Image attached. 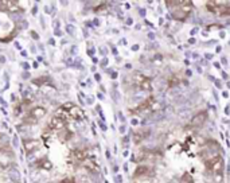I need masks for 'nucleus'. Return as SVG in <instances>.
Segmentation results:
<instances>
[{
    "mask_svg": "<svg viewBox=\"0 0 230 183\" xmlns=\"http://www.w3.org/2000/svg\"><path fill=\"white\" fill-rule=\"evenodd\" d=\"M93 24H94V26H98V24H100V22H98V19H94V22H93Z\"/></svg>",
    "mask_w": 230,
    "mask_h": 183,
    "instance_id": "obj_43",
    "label": "nucleus"
},
{
    "mask_svg": "<svg viewBox=\"0 0 230 183\" xmlns=\"http://www.w3.org/2000/svg\"><path fill=\"white\" fill-rule=\"evenodd\" d=\"M140 88L143 89V90H152V86H151L150 78H147V77H145V80L140 83Z\"/></svg>",
    "mask_w": 230,
    "mask_h": 183,
    "instance_id": "obj_15",
    "label": "nucleus"
},
{
    "mask_svg": "<svg viewBox=\"0 0 230 183\" xmlns=\"http://www.w3.org/2000/svg\"><path fill=\"white\" fill-rule=\"evenodd\" d=\"M127 24H132V19H128V20H127Z\"/></svg>",
    "mask_w": 230,
    "mask_h": 183,
    "instance_id": "obj_54",
    "label": "nucleus"
},
{
    "mask_svg": "<svg viewBox=\"0 0 230 183\" xmlns=\"http://www.w3.org/2000/svg\"><path fill=\"white\" fill-rule=\"evenodd\" d=\"M180 183H194V181H192L190 174H184L182 176V179H180Z\"/></svg>",
    "mask_w": 230,
    "mask_h": 183,
    "instance_id": "obj_17",
    "label": "nucleus"
},
{
    "mask_svg": "<svg viewBox=\"0 0 230 183\" xmlns=\"http://www.w3.org/2000/svg\"><path fill=\"white\" fill-rule=\"evenodd\" d=\"M36 12H38V7H36V5H34V7H32V11H31V14H32V15H36Z\"/></svg>",
    "mask_w": 230,
    "mask_h": 183,
    "instance_id": "obj_25",
    "label": "nucleus"
},
{
    "mask_svg": "<svg viewBox=\"0 0 230 183\" xmlns=\"http://www.w3.org/2000/svg\"><path fill=\"white\" fill-rule=\"evenodd\" d=\"M101 65H102V66H107V65H108V59H107V58H105V59H102Z\"/></svg>",
    "mask_w": 230,
    "mask_h": 183,
    "instance_id": "obj_29",
    "label": "nucleus"
},
{
    "mask_svg": "<svg viewBox=\"0 0 230 183\" xmlns=\"http://www.w3.org/2000/svg\"><path fill=\"white\" fill-rule=\"evenodd\" d=\"M46 113H47V110H46L45 107H34L29 112V114H31L32 117H35L36 120H39L40 117H43Z\"/></svg>",
    "mask_w": 230,
    "mask_h": 183,
    "instance_id": "obj_8",
    "label": "nucleus"
},
{
    "mask_svg": "<svg viewBox=\"0 0 230 183\" xmlns=\"http://www.w3.org/2000/svg\"><path fill=\"white\" fill-rule=\"evenodd\" d=\"M23 78H29V71H24L23 73Z\"/></svg>",
    "mask_w": 230,
    "mask_h": 183,
    "instance_id": "obj_38",
    "label": "nucleus"
},
{
    "mask_svg": "<svg viewBox=\"0 0 230 183\" xmlns=\"http://www.w3.org/2000/svg\"><path fill=\"white\" fill-rule=\"evenodd\" d=\"M73 107H74V104H73V102H65V104L62 105V108H63L65 110H67V112H69V110H70Z\"/></svg>",
    "mask_w": 230,
    "mask_h": 183,
    "instance_id": "obj_19",
    "label": "nucleus"
},
{
    "mask_svg": "<svg viewBox=\"0 0 230 183\" xmlns=\"http://www.w3.org/2000/svg\"><path fill=\"white\" fill-rule=\"evenodd\" d=\"M229 112H230V109H229V108H226V109H225V113L229 114Z\"/></svg>",
    "mask_w": 230,
    "mask_h": 183,
    "instance_id": "obj_55",
    "label": "nucleus"
},
{
    "mask_svg": "<svg viewBox=\"0 0 230 183\" xmlns=\"http://www.w3.org/2000/svg\"><path fill=\"white\" fill-rule=\"evenodd\" d=\"M35 166L38 167V168L46 170V171H49V170H51V168H52V164H51V162H50V160L47 159V158H43V159H39V160H36Z\"/></svg>",
    "mask_w": 230,
    "mask_h": 183,
    "instance_id": "obj_10",
    "label": "nucleus"
},
{
    "mask_svg": "<svg viewBox=\"0 0 230 183\" xmlns=\"http://www.w3.org/2000/svg\"><path fill=\"white\" fill-rule=\"evenodd\" d=\"M70 159L74 160V162H81L82 163L85 159H88V151L85 150H73L70 152Z\"/></svg>",
    "mask_w": 230,
    "mask_h": 183,
    "instance_id": "obj_5",
    "label": "nucleus"
},
{
    "mask_svg": "<svg viewBox=\"0 0 230 183\" xmlns=\"http://www.w3.org/2000/svg\"><path fill=\"white\" fill-rule=\"evenodd\" d=\"M22 143H23V147L27 154L36 151L40 147V144H42V141L38 140V139H23Z\"/></svg>",
    "mask_w": 230,
    "mask_h": 183,
    "instance_id": "obj_2",
    "label": "nucleus"
},
{
    "mask_svg": "<svg viewBox=\"0 0 230 183\" xmlns=\"http://www.w3.org/2000/svg\"><path fill=\"white\" fill-rule=\"evenodd\" d=\"M219 35H221V38H225V32H223V31H221Z\"/></svg>",
    "mask_w": 230,
    "mask_h": 183,
    "instance_id": "obj_50",
    "label": "nucleus"
},
{
    "mask_svg": "<svg viewBox=\"0 0 230 183\" xmlns=\"http://www.w3.org/2000/svg\"><path fill=\"white\" fill-rule=\"evenodd\" d=\"M66 121H63V120L61 119V117L58 116H54L52 119L50 120V124H49V127L52 129V131H62V129L66 128Z\"/></svg>",
    "mask_w": 230,
    "mask_h": 183,
    "instance_id": "obj_4",
    "label": "nucleus"
},
{
    "mask_svg": "<svg viewBox=\"0 0 230 183\" xmlns=\"http://www.w3.org/2000/svg\"><path fill=\"white\" fill-rule=\"evenodd\" d=\"M110 77H112V78H117V73H116V71H113V73L110 74Z\"/></svg>",
    "mask_w": 230,
    "mask_h": 183,
    "instance_id": "obj_37",
    "label": "nucleus"
},
{
    "mask_svg": "<svg viewBox=\"0 0 230 183\" xmlns=\"http://www.w3.org/2000/svg\"><path fill=\"white\" fill-rule=\"evenodd\" d=\"M69 116L73 120H76V121H81V120H83L86 117L85 116V112H83L79 107H77V105H74V107L69 110Z\"/></svg>",
    "mask_w": 230,
    "mask_h": 183,
    "instance_id": "obj_6",
    "label": "nucleus"
},
{
    "mask_svg": "<svg viewBox=\"0 0 230 183\" xmlns=\"http://www.w3.org/2000/svg\"><path fill=\"white\" fill-rule=\"evenodd\" d=\"M139 121H137V120H136V119H132V125H136V124H137Z\"/></svg>",
    "mask_w": 230,
    "mask_h": 183,
    "instance_id": "obj_45",
    "label": "nucleus"
},
{
    "mask_svg": "<svg viewBox=\"0 0 230 183\" xmlns=\"http://www.w3.org/2000/svg\"><path fill=\"white\" fill-rule=\"evenodd\" d=\"M15 183H19V182H15Z\"/></svg>",
    "mask_w": 230,
    "mask_h": 183,
    "instance_id": "obj_57",
    "label": "nucleus"
},
{
    "mask_svg": "<svg viewBox=\"0 0 230 183\" xmlns=\"http://www.w3.org/2000/svg\"><path fill=\"white\" fill-rule=\"evenodd\" d=\"M171 15H172V18H174V19L180 20V22H183V20L186 19V18L188 16V14H187V12H184L183 10H180L179 7L174 8V10L171 11Z\"/></svg>",
    "mask_w": 230,
    "mask_h": 183,
    "instance_id": "obj_9",
    "label": "nucleus"
},
{
    "mask_svg": "<svg viewBox=\"0 0 230 183\" xmlns=\"http://www.w3.org/2000/svg\"><path fill=\"white\" fill-rule=\"evenodd\" d=\"M222 49H221V46H217V53H219Z\"/></svg>",
    "mask_w": 230,
    "mask_h": 183,
    "instance_id": "obj_53",
    "label": "nucleus"
},
{
    "mask_svg": "<svg viewBox=\"0 0 230 183\" xmlns=\"http://www.w3.org/2000/svg\"><path fill=\"white\" fill-rule=\"evenodd\" d=\"M188 43H191V45H194V43H195V39H194V38H190V39H188Z\"/></svg>",
    "mask_w": 230,
    "mask_h": 183,
    "instance_id": "obj_41",
    "label": "nucleus"
},
{
    "mask_svg": "<svg viewBox=\"0 0 230 183\" xmlns=\"http://www.w3.org/2000/svg\"><path fill=\"white\" fill-rule=\"evenodd\" d=\"M117 181H119V182H117V183H121V181H123V178H121V176L119 175V176H117Z\"/></svg>",
    "mask_w": 230,
    "mask_h": 183,
    "instance_id": "obj_49",
    "label": "nucleus"
},
{
    "mask_svg": "<svg viewBox=\"0 0 230 183\" xmlns=\"http://www.w3.org/2000/svg\"><path fill=\"white\" fill-rule=\"evenodd\" d=\"M206 58H207V59H211V58H213V55H211V54H206Z\"/></svg>",
    "mask_w": 230,
    "mask_h": 183,
    "instance_id": "obj_48",
    "label": "nucleus"
},
{
    "mask_svg": "<svg viewBox=\"0 0 230 183\" xmlns=\"http://www.w3.org/2000/svg\"><path fill=\"white\" fill-rule=\"evenodd\" d=\"M74 30H76V29H74V27L71 26V24H69V26L66 27V31L70 34V35H73V34H74Z\"/></svg>",
    "mask_w": 230,
    "mask_h": 183,
    "instance_id": "obj_21",
    "label": "nucleus"
},
{
    "mask_svg": "<svg viewBox=\"0 0 230 183\" xmlns=\"http://www.w3.org/2000/svg\"><path fill=\"white\" fill-rule=\"evenodd\" d=\"M120 132H121V133H125V127H124V125L120 127Z\"/></svg>",
    "mask_w": 230,
    "mask_h": 183,
    "instance_id": "obj_34",
    "label": "nucleus"
},
{
    "mask_svg": "<svg viewBox=\"0 0 230 183\" xmlns=\"http://www.w3.org/2000/svg\"><path fill=\"white\" fill-rule=\"evenodd\" d=\"M0 11H8V0H0Z\"/></svg>",
    "mask_w": 230,
    "mask_h": 183,
    "instance_id": "obj_18",
    "label": "nucleus"
},
{
    "mask_svg": "<svg viewBox=\"0 0 230 183\" xmlns=\"http://www.w3.org/2000/svg\"><path fill=\"white\" fill-rule=\"evenodd\" d=\"M39 66V65H38V62H34V63H32V67H34V69H36V67H38Z\"/></svg>",
    "mask_w": 230,
    "mask_h": 183,
    "instance_id": "obj_44",
    "label": "nucleus"
},
{
    "mask_svg": "<svg viewBox=\"0 0 230 183\" xmlns=\"http://www.w3.org/2000/svg\"><path fill=\"white\" fill-rule=\"evenodd\" d=\"M23 123L29 124V125H31V124H36L38 123V120L35 119V117H32L31 114H26V116L23 117Z\"/></svg>",
    "mask_w": 230,
    "mask_h": 183,
    "instance_id": "obj_16",
    "label": "nucleus"
},
{
    "mask_svg": "<svg viewBox=\"0 0 230 183\" xmlns=\"http://www.w3.org/2000/svg\"><path fill=\"white\" fill-rule=\"evenodd\" d=\"M140 15H141V16H144V15H145V10H140Z\"/></svg>",
    "mask_w": 230,
    "mask_h": 183,
    "instance_id": "obj_47",
    "label": "nucleus"
},
{
    "mask_svg": "<svg viewBox=\"0 0 230 183\" xmlns=\"http://www.w3.org/2000/svg\"><path fill=\"white\" fill-rule=\"evenodd\" d=\"M97 97H98V98H100V100H104V96H102V94H101V93H98V94H97Z\"/></svg>",
    "mask_w": 230,
    "mask_h": 183,
    "instance_id": "obj_46",
    "label": "nucleus"
},
{
    "mask_svg": "<svg viewBox=\"0 0 230 183\" xmlns=\"http://www.w3.org/2000/svg\"><path fill=\"white\" fill-rule=\"evenodd\" d=\"M19 10H22L20 5H19V2H15V0H8V11L15 12V11H19Z\"/></svg>",
    "mask_w": 230,
    "mask_h": 183,
    "instance_id": "obj_12",
    "label": "nucleus"
},
{
    "mask_svg": "<svg viewBox=\"0 0 230 183\" xmlns=\"http://www.w3.org/2000/svg\"><path fill=\"white\" fill-rule=\"evenodd\" d=\"M54 34H55L57 36H61V35H62V31H61V30H55V31H54Z\"/></svg>",
    "mask_w": 230,
    "mask_h": 183,
    "instance_id": "obj_27",
    "label": "nucleus"
},
{
    "mask_svg": "<svg viewBox=\"0 0 230 183\" xmlns=\"http://www.w3.org/2000/svg\"><path fill=\"white\" fill-rule=\"evenodd\" d=\"M22 67H23V69H30V65L27 63V62H22Z\"/></svg>",
    "mask_w": 230,
    "mask_h": 183,
    "instance_id": "obj_24",
    "label": "nucleus"
},
{
    "mask_svg": "<svg viewBox=\"0 0 230 183\" xmlns=\"http://www.w3.org/2000/svg\"><path fill=\"white\" fill-rule=\"evenodd\" d=\"M81 164H82V166L85 167L86 170H89V171H93V172L100 171V166L96 163L94 159H89V158H88V159H85Z\"/></svg>",
    "mask_w": 230,
    "mask_h": 183,
    "instance_id": "obj_7",
    "label": "nucleus"
},
{
    "mask_svg": "<svg viewBox=\"0 0 230 183\" xmlns=\"http://www.w3.org/2000/svg\"><path fill=\"white\" fill-rule=\"evenodd\" d=\"M215 86H217V88H222V83H221V81H218V80H217V81H215Z\"/></svg>",
    "mask_w": 230,
    "mask_h": 183,
    "instance_id": "obj_28",
    "label": "nucleus"
},
{
    "mask_svg": "<svg viewBox=\"0 0 230 183\" xmlns=\"http://www.w3.org/2000/svg\"><path fill=\"white\" fill-rule=\"evenodd\" d=\"M14 145H15V147H18V137H16V136L14 137Z\"/></svg>",
    "mask_w": 230,
    "mask_h": 183,
    "instance_id": "obj_35",
    "label": "nucleus"
},
{
    "mask_svg": "<svg viewBox=\"0 0 230 183\" xmlns=\"http://www.w3.org/2000/svg\"><path fill=\"white\" fill-rule=\"evenodd\" d=\"M132 50H133V51H137V50H139V45H135V46H132Z\"/></svg>",
    "mask_w": 230,
    "mask_h": 183,
    "instance_id": "obj_33",
    "label": "nucleus"
},
{
    "mask_svg": "<svg viewBox=\"0 0 230 183\" xmlns=\"http://www.w3.org/2000/svg\"><path fill=\"white\" fill-rule=\"evenodd\" d=\"M214 66H215L217 69H219V63H218V62H215V63H214Z\"/></svg>",
    "mask_w": 230,
    "mask_h": 183,
    "instance_id": "obj_51",
    "label": "nucleus"
},
{
    "mask_svg": "<svg viewBox=\"0 0 230 183\" xmlns=\"http://www.w3.org/2000/svg\"><path fill=\"white\" fill-rule=\"evenodd\" d=\"M76 51H77V47L73 46V47H71V54H76Z\"/></svg>",
    "mask_w": 230,
    "mask_h": 183,
    "instance_id": "obj_36",
    "label": "nucleus"
},
{
    "mask_svg": "<svg viewBox=\"0 0 230 183\" xmlns=\"http://www.w3.org/2000/svg\"><path fill=\"white\" fill-rule=\"evenodd\" d=\"M51 136H52V129L50 128V127H47V128L42 132V141H45L46 144H47V140L49 139H51Z\"/></svg>",
    "mask_w": 230,
    "mask_h": 183,
    "instance_id": "obj_13",
    "label": "nucleus"
},
{
    "mask_svg": "<svg viewBox=\"0 0 230 183\" xmlns=\"http://www.w3.org/2000/svg\"><path fill=\"white\" fill-rule=\"evenodd\" d=\"M205 164H206V168L207 171H210L211 174H222V170H223V159L217 155V156H213L210 159H206L205 160Z\"/></svg>",
    "mask_w": 230,
    "mask_h": 183,
    "instance_id": "obj_1",
    "label": "nucleus"
},
{
    "mask_svg": "<svg viewBox=\"0 0 230 183\" xmlns=\"http://www.w3.org/2000/svg\"><path fill=\"white\" fill-rule=\"evenodd\" d=\"M59 183H76V181H74V178H65Z\"/></svg>",
    "mask_w": 230,
    "mask_h": 183,
    "instance_id": "obj_20",
    "label": "nucleus"
},
{
    "mask_svg": "<svg viewBox=\"0 0 230 183\" xmlns=\"http://www.w3.org/2000/svg\"><path fill=\"white\" fill-rule=\"evenodd\" d=\"M186 74H187V76L190 77V76H191V70H187V71H186Z\"/></svg>",
    "mask_w": 230,
    "mask_h": 183,
    "instance_id": "obj_52",
    "label": "nucleus"
},
{
    "mask_svg": "<svg viewBox=\"0 0 230 183\" xmlns=\"http://www.w3.org/2000/svg\"><path fill=\"white\" fill-rule=\"evenodd\" d=\"M0 62H2V63H4V62H5V58L3 57V55H0Z\"/></svg>",
    "mask_w": 230,
    "mask_h": 183,
    "instance_id": "obj_42",
    "label": "nucleus"
},
{
    "mask_svg": "<svg viewBox=\"0 0 230 183\" xmlns=\"http://www.w3.org/2000/svg\"><path fill=\"white\" fill-rule=\"evenodd\" d=\"M94 78H96V81H101L100 74H94Z\"/></svg>",
    "mask_w": 230,
    "mask_h": 183,
    "instance_id": "obj_30",
    "label": "nucleus"
},
{
    "mask_svg": "<svg viewBox=\"0 0 230 183\" xmlns=\"http://www.w3.org/2000/svg\"><path fill=\"white\" fill-rule=\"evenodd\" d=\"M214 178H215V182H221L222 181V174H215V175H214Z\"/></svg>",
    "mask_w": 230,
    "mask_h": 183,
    "instance_id": "obj_22",
    "label": "nucleus"
},
{
    "mask_svg": "<svg viewBox=\"0 0 230 183\" xmlns=\"http://www.w3.org/2000/svg\"><path fill=\"white\" fill-rule=\"evenodd\" d=\"M32 83H34V85H38V86H42V85H50V77H49V76L39 77V78L32 80Z\"/></svg>",
    "mask_w": 230,
    "mask_h": 183,
    "instance_id": "obj_11",
    "label": "nucleus"
},
{
    "mask_svg": "<svg viewBox=\"0 0 230 183\" xmlns=\"http://www.w3.org/2000/svg\"><path fill=\"white\" fill-rule=\"evenodd\" d=\"M207 120V112H199L198 114H195L194 117L191 119L190 124H188V127L190 128H198V127H202L205 123H206Z\"/></svg>",
    "mask_w": 230,
    "mask_h": 183,
    "instance_id": "obj_3",
    "label": "nucleus"
},
{
    "mask_svg": "<svg viewBox=\"0 0 230 183\" xmlns=\"http://www.w3.org/2000/svg\"><path fill=\"white\" fill-rule=\"evenodd\" d=\"M228 88H229V89H230V81H229V82H228Z\"/></svg>",
    "mask_w": 230,
    "mask_h": 183,
    "instance_id": "obj_56",
    "label": "nucleus"
},
{
    "mask_svg": "<svg viewBox=\"0 0 230 183\" xmlns=\"http://www.w3.org/2000/svg\"><path fill=\"white\" fill-rule=\"evenodd\" d=\"M198 32V29H192V31H191V35H195V34Z\"/></svg>",
    "mask_w": 230,
    "mask_h": 183,
    "instance_id": "obj_40",
    "label": "nucleus"
},
{
    "mask_svg": "<svg viewBox=\"0 0 230 183\" xmlns=\"http://www.w3.org/2000/svg\"><path fill=\"white\" fill-rule=\"evenodd\" d=\"M88 54L90 55V57H92V55L94 54V50H93V49H89V50H88Z\"/></svg>",
    "mask_w": 230,
    "mask_h": 183,
    "instance_id": "obj_31",
    "label": "nucleus"
},
{
    "mask_svg": "<svg viewBox=\"0 0 230 183\" xmlns=\"http://www.w3.org/2000/svg\"><path fill=\"white\" fill-rule=\"evenodd\" d=\"M150 170L147 168V167H144V166H140V167H137V170H136V172L133 174L135 175V178H139V176H141V175H147V174H151V172H148Z\"/></svg>",
    "mask_w": 230,
    "mask_h": 183,
    "instance_id": "obj_14",
    "label": "nucleus"
},
{
    "mask_svg": "<svg viewBox=\"0 0 230 183\" xmlns=\"http://www.w3.org/2000/svg\"><path fill=\"white\" fill-rule=\"evenodd\" d=\"M49 45H51V46H54V45H55V41H54V38H51L50 41H49Z\"/></svg>",
    "mask_w": 230,
    "mask_h": 183,
    "instance_id": "obj_32",
    "label": "nucleus"
},
{
    "mask_svg": "<svg viewBox=\"0 0 230 183\" xmlns=\"http://www.w3.org/2000/svg\"><path fill=\"white\" fill-rule=\"evenodd\" d=\"M130 162H137V160H136V156H135V155H132V156H130Z\"/></svg>",
    "mask_w": 230,
    "mask_h": 183,
    "instance_id": "obj_39",
    "label": "nucleus"
},
{
    "mask_svg": "<svg viewBox=\"0 0 230 183\" xmlns=\"http://www.w3.org/2000/svg\"><path fill=\"white\" fill-rule=\"evenodd\" d=\"M100 127H101L102 131H107V129H108V128H107V125H105V124H102L101 121H100Z\"/></svg>",
    "mask_w": 230,
    "mask_h": 183,
    "instance_id": "obj_26",
    "label": "nucleus"
},
{
    "mask_svg": "<svg viewBox=\"0 0 230 183\" xmlns=\"http://www.w3.org/2000/svg\"><path fill=\"white\" fill-rule=\"evenodd\" d=\"M31 36H32V38L35 39V41H38V39H39V35L35 32V31H31Z\"/></svg>",
    "mask_w": 230,
    "mask_h": 183,
    "instance_id": "obj_23",
    "label": "nucleus"
}]
</instances>
